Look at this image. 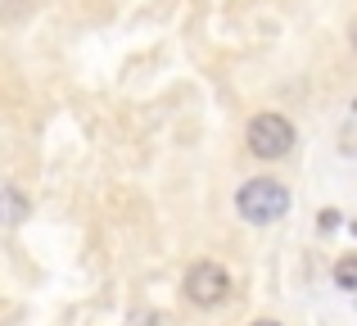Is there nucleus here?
Listing matches in <instances>:
<instances>
[{
	"instance_id": "obj_1",
	"label": "nucleus",
	"mask_w": 357,
	"mask_h": 326,
	"mask_svg": "<svg viewBox=\"0 0 357 326\" xmlns=\"http://www.w3.org/2000/svg\"><path fill=\"white\" fill-rule=\"evenodd\" d=\"M236 213L253 227H267V222L285 218L289 213V191L276 181V177H253L236 191Z\"/></svg>"
},
{
	"instance_id": "obj_2",
	"label": "nucleus",
	"mask_w": 357,
	"mask_h": 326,
	"mask_svg": "<svg viewBox=\"0 0 357 326\" xmlns=\"http://www.w3.org/2000/svg\"><path fill=\"white\" fill-rule=\"evenodd\" d=\"M249 150L258 159H280V154L294 150V123L280 114H258L249 123Z\"/></svg>"
},
{
	"instance_id": "obj_3",
	"label": "nucleus",
	"mask_w": 357,
	"mask_h": 326,
	"mask_svg": "<svg viewBox=\"0 0 357 326\" xmlns=\"http://www.w3.org/2000/svg\"><path fill=\"white\" fill-rule=\"evenodd\" d=\"M227 295H231V276H227L222 263L204 258V263H195L190 272H185V299H190V304H199V309H218Z\"/></svg>"
},
{
	"instance_id": "obj_4",
	"label": "nucleus",
	"mask_w": 357,
	"mask_h": 326,
	"mask_svg": "<svg viewBox=\"0 0 357 326\" xmlns=\"http://www.w3.org/2000/svg\"><path fill=\"white\" fill-rule=\"evenodd\" d=\"M27 209H32V204H27L23 191H14V186H0V222H5V227H18V222L27 218Z\"/></svg>"
},
{
	"instance_id": "obj_5",
	"label": "nucleus",
	"mask_w": 357,
	"mask_h": 326,
	"mask_svg": "<svg viewBox=\"0 0 357 326\" xmlns=\"http://www.w3.org/2000/svg\"><path fill=\"white\" fill-rule=\"evenodd\" d=\"M335 286L340 290H357V254H344L335 263Z\"/></svg>"
},
{
	"instance_id": "obj_6",
	"label": "nucleus",
	"mask_w": 357,
	"mask_h": 326,
	"mask_svg": "<svg viewBox=\"0 0 357 326\" xmlns=\"http://www.w3.org/2000/svg\"><path fill=\"white\" fill-rule=\"evenodd\" d=\"M321 227H326V231H335V227H340V213L326 209V213H321Z\"/></svg>"
},
{
	"instance_id": "obj_7",
	"label": "nucleus",
	"mask_w": 357,
	"mask_h": 326,
	"mask_svg": "<svg viewBox=\"0 0 357 326\" xmlns=\"http://www.w3.org/2000/svg\"><path fill=\"white\" fill-rule=\"evenodd\" d=\"M349 36H353V50H357V18H353V27H349Z\"/></svg>"
},
{
	"instance_id": "obj_8",
	"label": "nucleus",
	"mask_w": 357,
	"mask_h": 326,
	"mask_svg": "<svg viewBox=\"0 0 357 326\" xmlns=\"http://www.w3.org/2000/svg\"><path fill=\"white\" fill-rule=\"evenodd\" d=\"M253 326H280V322H271V318H262V322H253Z\"/></svg>"
},
{
	"instance_id": "obj_9",
	"label": "nucleus",
	"mask_w": 357,
	"mask_h": 326,
	"mask_svg": "<svg viewBox=\"0 0 357 326\" xmlns=\"http://www.w3.org/2000/svg\"><path fill=\"white\" fill-rule=\"evenodd\" d=\"M353 236H357V227H353Z\"/></svg>"
}]
</instances>
